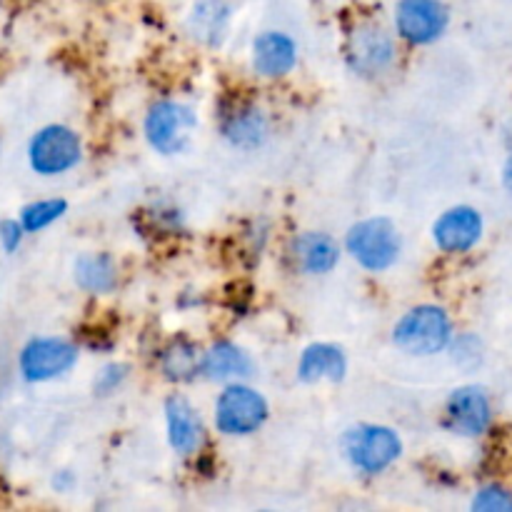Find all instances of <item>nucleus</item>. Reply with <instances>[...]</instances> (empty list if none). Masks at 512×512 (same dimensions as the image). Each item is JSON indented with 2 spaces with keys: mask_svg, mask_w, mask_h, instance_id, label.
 Returning a JSON list of instances; mask_svg holds the SVG:
<instances>
[{
  "mask_svg": "<svg viewBox=\"0 0 512 512\" xmlns=\"http://www.w3.org/2000/svg\"><path fill=\"white\" fill-rule=\"evenodd\" d=\"M393 340L400 350L410 355L440 353L450 340L448 315L435 305H420L395 325Z\"/></svg>",
  "mask_w": 512,
  "mask_h": 512,
  "instance_id": "f257e3e1",
  "label": "nucleus"
},
{
  "mask_svg": "<svg viewBox=\"0 0 512 512\" xmlns=\"http://www.w3.org/2000/svg\"><path fill=\"white\" fill-rule=\"evenodd\" d=\"M348 250L363 268L380 273L400 255L398 228L388 218H370L353 225L348 233Z\"/></svg>",
  "mask_w": 512,
  "mask_h": 512,
  "instance_id": "f03ea898",
  "label": "nucleus"
},
{
  "mask_svg": "<svg viewBox=\"0 0 512 512\" xmlns=\"http://www.w3.org/2000/svg\"><path fill=\"white\" fill-rule=\"evenodd\" d=\"M343 448L355 468L363 470V473H380L390 463H395L403 445H400V438L390 428L360 425V428L348 430Z\"/></svg>",
  "mask_w": 512,
  "mask_h": 512,
  "instance_id": "7ed1b4c3",
  "label": "nucleus"
},
{
  "mask_svg": "<svg viewBox=\"0 0 512 512\" xmlns=\"http://www.w3.org/2000/svg\"><path fill=\"white\" fill-rule=\"evenodd\" d=\"M80 160V140L65 125H48L28 143V163L38 175H60Z\"/></svg>",
  "mask_w": 512,
  "mask_h": 512,
  "instance_id": "20e7f679",
  "label": "nucleus"
},
{
  "mask_svg": "<svg viewBox=\"0 0 512 512\" xmlns=\"http://www.w3.org/2000/svg\"><path fill=\"white\" fill-rule=\"evenodd\" d=\"M268 418L263 395L245 385H230L215 405V423L225 435H250Z\"/></svg>",
  "mask_w": 512,
  "mask_h": 512,
  "instance_id": "39448f33",
  "label": "nucleus"
},
{
  "mask_svg": "<svg viewBox=\"0 0 512 512\" xmlns=\"http://www.w3.org/2000/svg\"><path fill=\"white\" fill-rule=\"evenodd\" d=\"M78 360V350L63 338H35L20 350L18 368L28 383H45L65 370H70Z\"/></svg>",
  "mask_w": 512,
  "mask_h": 512,
  "instance_id": "423d86ee",
  "label": "nucleus"
},
{
  "mask_svg": "<svg viewBox=\"0 0 512 512\" xmlns=\"http://www.w3.org/2000/svg\"><path fill=\"white\" fill-rule=\"evenodd\" d=\"M195 130V115L178 103H158L150 108L145 118V135L150 145L165 155L180 153L188 145L190 133Z\"/></svg>",
  "mask_w": 512,
  "mask_h": 512,
  "instance_id": "0eeeda50",
  "label": "nucleus"
},
{
  "mask_svg": "<svg viewBox=\"0 0 512 512\" xmlns=\"http://www.w3.org/2000/svg\"><path fill=\"white\" fill-rule=\"evenodd\" d=\"M395 23L408 43H433L448 28V8L440 0H403L398 5Z\"/></svg>",
  "mask_w": 512,
  "mask_h": 512,
  "instance_id": "6e6552de",
  "label": "nucleus"
},
{
  "mask_svg": "<svg viewBox=\"0 0 512 512\" xmlns=\"http://www.w3.org/2000/svg\"><path fill=\"white\" fill-rule=\"evenodd\" d=\"M445 415H448L450 430L475 438V435H483L490 425V400L483 388L465 385L450 395Z\"/></svg>",
  "mask_w": 512,
  "mask_h": 512,
  "instance_id": "1a4fd4ad",
  "label": "nucleus"
},
{
  "mask_svg": "<svg viewBox=\"0 0 512 512\" xmlns=\"http://www.w3.org/2000/svg\"><path fill=\"white\" fill-rule=\"evenodd\" d=\"M483 235V218L475 208L458 205L438 218L433 225V238L445 253H468Z\"/></svg>",
  "mask_w": 512,
  "mask_h": 512,
  "instance_id": "9d476101",
  "label": "nucleus"
},
{
  "mask_svg": "<svg viewBox=\"0 0 512 512\" xmlns=\"http://www.w3.org/2000/svg\"><path fill=\"white\" fill-rule=\"evenodd\" d=\"M393 40L378 25H360L353 30L348 43V58L358 73L375 75L383 68H388L393 60Z\"/></svg>",
  "mask_w": 512,
  "mask_h": 512,
  "instance_id": "9b49d317",
  "label": "nucleus"
},
{
  "mask_svg": "<svg viewBox=\"0 0 512 512\" xmlns=\"http://www.w3.org/2000/svg\"><path fill=\"white\" fill-rule=\"evenodd\" d=\"M165 418H168L170 448L178 455L198 453L203 445V425L193 405L180 395H173L165 403Z\"/></svg>",
  "mask_w": 512,
  "mask_h": 512,
  "instance_id": "f8f14e48",
  "label": "nucleus"
},
{
  "mask_svg": "<svg viewBox=\"0 0 512 512\" xmlns=\"http://www.w3.org/2000/svg\"><path fill=\"white\" fill-rule=\"evenodd\" d=\"M253 65L265 78H280L295 65V43L283 33H263L253 43Z\"/></svg>",
  "mask_w": 512,
  "mask_h": 512,
  "instance_id": "ddd939ff",
  "label": "nucleus"
},
{
  "mask_svg": "<svg viewBox=\"0 0 512 512\" xmlns=\"http://www.w3.org/2000/svg\"><path fill=\"white\" fill-rule=\"evenodd\" d=\"M345 370H348V363H345L343 350L328 343H318L310 345L303 358H300L298 378L303 383H318V380L338 383V380L345 378Z\"/></svg>",
  "mask_w": 512,
  "mask_h": 512,
  "instance_id": "4468645a",
  "label": "nucleus"
},
{
  "mask_svg": "<svg viewBox=\"0 0 512 512\" xmlns=\"http://www.w3.org/2000/svg\"><path fill=\"white\" fill-rule=\"evenodd\" d=\"M250 370H253L250 358L233 343L213 345L200 363V373L210 380L245 378V375H250Z\"/></svg>",
  "mask_w": 512,
  "mask_h": 512,
  "instance_id": "2eb2a0df",
  "label": "nucleus"
},
{
  "mask_svg": "<svg viewBox=\"0 0 512 512\" xmlns=\"http://www.w3.org/2000/svg\"><path fill=\"white\" fill-rule=\"evenodd\" d=\"M295 258L308 273H328L338 265L340 250L330 235L305 233L295 240Z\"/></svg>",
  "mask_w": 512,
  "mask_h": 512,
  "instance_id": "dca6fc26",
  "label": "nucleus"
},
{
  "mask_svg": "<svg viewBox=\"0 0 512 512\" xmlns=\"http://www.w3.org/2000/svg\"><path fill=\"white\" fill-rule=\"evenodd\" d=\"M75 278L83 285L85 290H93V293H108L115 285V263L110 260V255L95 253V255H83V258L75 263Z\"/></svg>",
  "mask_w": 512,
  "mask_h": 512,
  "instance_id": "f3484780",
  "label": "nucleus"
},
{
  "mask_svg": "<svg viewBox=\"0 0 512 512\" xmlns=\"http://www.w3.org/2000/svg\"><path fill=\"white\" fill-rule=\"evenodd\" d=\"M190 23H193V35L208 43H218L228 25V5L225 0H198Z\"/></svg>",
  "mask_w": 512,
  "mask_h": 512,
  "instance_id": "a211bd4d",
  "label": "nucleus"
},
{
  "mask_svg": "<svg viewBox=\"0 0 512 512\" xmlns=\"http://www.w3.org/2000/svg\"><path fill=\"white\" fill-rule=\"evenodd\" d=\"M68 210V203L63 198H50V200H35V203L25 205L20 210V225H23L25 233H40L43 228H48L50 223H55L58 218H63V213Z\"/></svg>",
  "mask_w": 512,
  "mask_h": 512,
  "instance_id": "6ab92c4d",
  "label": "nucleus"
},
{
  "mask_svg": "<svg viewBox=\"0 0 512 512\" xmlns=\"http://www.w3.org/2000/svg\"><path fill=\"white\" fill-rule=\"evenodd\" d=\"M198 350L193 348V345L183 343V340H178V343L170 345L168 350H165L163 355V370L165 375H168L170 380H190L195 375V370H198Z\"/></svg>",
  "mask_w": 512,
  "mask_h": 512,
  "instance_id": "aec40b11",
  "label": "nucleus"
},
{
  "mask_svg": "<svg viewBox=\"0 0 512 512\" xmlns=\"http://www.w3.org/2000/svg\"><path fill=\"white\" fill-rule=\"evenodd\" d=\"M473 510L485 512H512V493L498 485H488L473 500Z\"/></svg>",
  "mask_w": 512,
  "mask_h": 512,
  "instance_id": "412c9836",
  "label": "nucleus"
},
{
  "mask_svg": "<svg viewBox=\"0 0 512 512\" xmlns=\"http://www.w3.org/2000/svg\"><path fill=\"white\" fill-rule=\"evenodd\" d=\"M25 238V230L23 225H20V220H0V248L5 250V253H15V250L20 248V243H23Z\"/></svg>",
  "mask_w": 512,
  "mask_h": 512,
  "instance_id": "4be33fe9",
  "label": "nucleus"
},
{
  "mask_svg": "<svg viewBox=\"0 0 512 512\" xmlns=\"http://www.w3.org/2000/svg\"><path fill=\"white\" fill-rule=\"evenodd\" d=\"M503 185L508 188V193L512 195V153H510L508 163H505V170H503Z\"/></svg>",
  "mask_w": 512,
  "mask_h": 512,
  "instance_id": "5701e85b",
  "label": "nucleus"
},
{
  "mask_svg": "<svg viewBox=\"0 0 512 512\" xmlns=\"http://www.w3.org/2000/svg\"><path fill=\"white\" fill-rule=\"evenodd\" d=\"M0 3H3V0H0Z\"/></svg>",
  "mask_w": 512,
  "mask_h": 512,
  "instance_id": "b1692460",
  "label": "nucleus"
}]
</instances>
